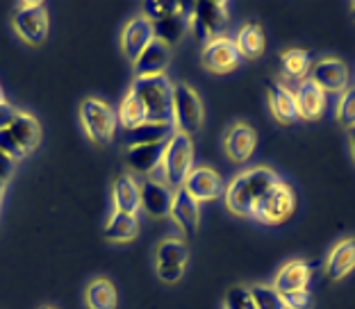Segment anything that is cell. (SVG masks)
I'll list each match as a JSON object with an SVG mask.
<instances>
[{
	"instance_id": "obj_1",
	"label": "cell",
	"mask_w": 355,
	"mask_h": 309,
	"mask_svg": "<svg viewBox=\"0 0 355 309\" xmlns=\"http://www.w3.org/2000/svg\"><path fill=\"white\" fill-rule=\"evenodd\" d=\"M278 180H280L278 173H273L271 168H264V166H255V168L244 170V173L232 177L228 186L223 189L225 207H228L235 216L251 218L255 202L260 200Z\"/></svg>"
},
{
	"instance_id": "obj_2",
	"label": "cell",
	"mask_w": 355,
	"mask_h": 309,
	"mask_svg": "<svg viewBox=\"0 0 355 309\" xmlns=\"http://www.w3.org/2000/svg\"><path fill=\"white\" fill-rule=\"evenodd\" d=\"M130 91L141 100L148 121L155 123H173V85L168 76L135 78Z\"/></svg>"
},
{
	"instance_id": "obj_3",
	"label": "cell",
	"mask_w": 355,
	"mask_h": 309,
	"mask_svg": "<svg viewBox=\"0 0 355 309\" xmlns=\"http://www.w3.org/2000/svg\"><path fill=\"white\" fill-rule=\"evenodd\" d=\"M42 143V123L28 112H19L5 130H0V150L14 161L26 159Z\"/></svg>"
},
{
	"instance_id": "obj_4",
	"label": "cell",
	"mask_w": 355,
	"mask_h": 309,
	"mask_svg": "<svg viewBox=\"0 0 355 309\" xmlns=\"http://www.w3.org/2000/svg\"><path fill=\"white\" fill-rule=\"evenodd\" d=\"M296 202V191L287 182L278 180L255 202L251 218L262 225H282L294 216Z\"/></svg>"
},
{
	"instance_id": "obj_5",
	"label": "cell",
	"mask_w": 355,
	"mask_h": 309,
	"mask_svg": "<svg viewBox=\"0 0 355 309\" xmlns=\"http://www.w3.org/2000/svg\"><path fill=\"white\" fill-rule=\"evenodd\" d=\"M80 125H83L89 141L96 145H107L114 139L116 132V109L110 107L107 103L101 98H87L80 105Z\"/></svg>"
},
{
	"instance_id": "obj_6",
	"label": "cell",
	"mask_w": 355,
	"mask_h": 309,
	"mask_svg": "<svg viewBox=\"0 0 355 309\" xmlns=\"http://www.w3.org/2000/svg\"><path fill=\"white\" fill-rule=\"evenodd\" d=\"M162 175L164 182L171 186L173 191L182 189L184 180L193 168V141L191 136H184L175 132L171 139L166 141V150L162 157Z\"/></svg>"
},
{
	"instance_id": "obj_7",
	"label": "cell",
	"mask_w": 355,
	"mask_h": 309,
	"mask_svg": "<svg viewBox=\"0 0 355 309\" xmlns=\"http://www.w3.org/2000/svg\"><path fill=\"white\" fill-rule=\"evenodd\" d=\"M12 26L19 39L28 46H42L51 32L46 3H19L12 12Z\"/></svg>"
},
{
	"instance_id": "obj_8",
	"label": "cell",
	"mask_w": 355,
	"mask_h": 309,
	"mask_svg": "<svg viewBox=\"0 0 355 309\" xmlns=\"http://www.w3.org/2000/svg\"><path fill=\"white\" fill-rule=\"evenodd\" d=\"M203 100L187 82L173 85V127L184 136H193L203 125Z\"/></svg>"
},
{
	"instance_id": "obj_9",
	"label": "cell",
	"mask_w": 355,
	"mask_h": 309,
	"mask_svg": "<svg viewBox=\"0 0 355 309\" xmlns=\"http://www.w3.org/2000/svg\"><path fill=\"white\" fill-rule=\"evenodd\" d=\"M189 262V248L182 239H164L157 243L155 250V271L157 278L166 284L182 280Z\"/></svg>"
},
{
	"instance_id": "obj_10",
	"label": "cell",
	"mask_w": 355,
	"mask_h": 309,
	"mask_svg": "<svg viewBox=\"0 0 355 309\" xmlns=\"http://www.w3.org/2000/svg\"><path fill=\"white\" fill-rule=\"evenodd\" d=\"M228 21H230L228 3H198L193 5V12L189 16V26L200 42H209L214 37H221Z\"/></svg>"
},
{
	"instance_id": "obj_11",
	"label": "cell",
	"mask_w": 355,
	"mask_h": 309,
	"mask_svg": "<svg viewBox=\"0 0 355 309\" xmlns=\"http://www.w3.org/2000/svg\"><path fill=\"white\" fill-rule=\"evenodd\" d=\"M200 64L209 73H216V76H225V73L235 71L241 64V55L237 51L235 39L221 35L205 42L203 51H200Z\"/></svg>"
},
{
	"instance_id": "obj_12",
	"label": "cell",
	"mask_w": 355,
	"mask_h": 309,
	"mask_svg": "<svg viewBox=\"0 0 355 309\" xmlns=\"http://www.w3.org/2000/svg\"><path fill=\"white\" fill-rule=\"evenodd\" d=\"M255 148H257V132L251 123H246V121H235V123H230L225 127L223 150L232 161L246 164V161L253 157Z\"/></svg>"
},
{
	"instance_id": "obj_13",
	"label": "cell",
	"mask_w": 355,
	"mask_h": 309,
	"mask_svg": "<svg viewBox=\"0 0 355 309\" xmlns=\"http://www.w3.org/2000/svg\"><path fill=\"white\" fill-rule=\"evenodd\" d=\"M310 80L328 96V94H342L349 87L351 76H349V67L342 60H337V57H324L317 64H312Z\"/></svg>"
},
{
	"instance_id": "obj_14",
	"label": "cell",
	"mask_w": 355,
	"mask_h": 309,
	"mask_svg": "<svg viewBox=\"0 0 355 309\" xmlns=\"http://www.w3.org/2000/svg\"><path fill=\"white\" fill-rule=\"evenodd\" d=\"M153 39H155V26L144 14H137L121 30V53L135 62Z\"/></svg>"
},
{
	"instance_id": "obj_15",
	"label": "cell",
	"mask_w": 355,
	"mask_h": 309,
	"mask_svg": "<svg viewBox=\"0 0 355 309\" xmlns=\"http://www.w3.org/2000/svg\"><path fill=\"white\" fill-rule=\"evenodd\" d=\"M182 189L200 205V202H209V200H216L221 196L223 180L214 168L193 166L191 173L187 175V180H184V184H182Z\"/></svg>"
},
{
	"instance_id": "obj_16",
	"label": "cell",
	"mask_w": 355,
	"mask_h": 309,
	"mask_svg": "<svg viewBox=\"0 0 355 309\" xmlns=\"http://www.w3.org/2000/svg\"><path fill=\"white\" fill-rule=\"evenodd\" d=\"M175 191L164 180H148L141 182V211H146L150 218H166L171 214Z\"/></svg>"
},
{
	"instance_id": "obj_17",
	"label": "cell",
	"mask_w": 355,
	"mask_h": 309,
	"mask_svg": "<svg viewBox=\"0 0 355 309\" xmlns=\"http://www.w3.org/2000/svg\"><path fill=\"white\" fill-rule=\"evenodd\" d=\"M310 282H312V266L305 259H292L285 266H280L271 287L280 296H287V294H298V291H308Z\"/></svg>"
},
{
	"instance_id": "obj_18",
	"label": "cell",
	"mask_w": 355,
	"mask_h": 309,
	"mask_svg": "<svg viewBox=\"0 0 355 309\" xmlns=\"http://www.w3.org/2000/svg\"><path fill=\"white\" fill-rule=\"evenodd\" d=\"M168 64H171V48L159 39H153L137 60L132 62L135 78H153V76H164Z\"/></svg>"
},
{
	"instance_id": "obj_19",
	"label": "cell",
	"mask_w": 355,
	"mask_h": 309,
	"mask_svg": "<svg viewBox=\"0 0 355 309\" xmlns=\"http://www.w3.org/2000/svg\"><path fill=\"white\" fill-rule=\"evenodd\" d=\"M296 100V114L303 121H319L326 112V94L312 82V80H303L294 89Z\"/></svg>"
},
{
	"instance_id": "obj_20",
	"label": "cell",
	"mask_w": 355,
	"mask_h": 309,
	"mask_svg": "<svg viewBox=\"0 0 355 309\" xmlns=\"http://www.w3.org/2000/svg\"><path fill=\"white\" fill-rule=\"evenodd\" d=\"M112 202H114V211H121V214L137 216L141 211V184L135 180L132 173L116 175L112 184Z\"/></svg>"
},
{
	"instance_id": "obj_21",
	"label": "cell",
	"mask_w": 355,
	"mask_h": 309,
	"mask_svg": "<svg viewBox=\"0 0 355 309\" xmlns=\"http://www.w3.org/2000/svg\"><path fill=\"white\" fill-rule=\"evenodd\" d=\"M266 100H269L271 116L276 118L278 123L289 125L298 118L294 91L287 85L276 82V80H266Z\"/></svg>"
},
{
	"instance_id": "obj_22",
	"label": "cell",
	"mask_w": 355,
	"mask_h": 309,
	"mask_svg": "<svg viewBox=\"0 0 355 309\" xmlns=\"http://www.w3.org/2000/svg\"><path fill=\"white\" fill-rule=\"evenodd\" d=\"M173 223L178 225L184 237H193L200 227V205L184 189H178L175 196H173V207H171V214Z\"/></svg>"
},
{
	"instance_id": "obj_23",
	"label": "cell",
	"mask_w": 355,
	"mask_h": 309,
	"mask_svg": "<svg viewBox=\"0 0 355 309\" xmlns=\"http://www.w3.org/2000/svg\"><path fill=\"white\" fill-rule=\"evenodd\" d=\"M166 143H148V145H132L125 152V164L132 173L139 175H153L162 166Z\"/></svg>"
},
{
	"instance_id": "obj_24",
	"label": "cell",
	"mask_w": 355,
	"mask_h": 309,
	"mask_svg": "<svg viewBox=\"0 0 355 309\" xmlns=\"http://www.w3.org/2000/svg\"><path fill=\"white\" fill-rule=\"evenodd\" d=\"M355 271V239H342L335 243L326 257V278L333 282L344 280Z\"/></svg>"
},
{
	"instance_id": "obj_25",
	"label": "cell",
	"mask_w": 355,
	"mask_h": 309,
	"mask_svg": "<svg viewBox=\"0 0 355 309\" xmlns=\"http://www.w3.org/2000/svg\"><path fill=\"white\" fill-rule=\"evenodd\" d=\"M237 51L241 55V60H260L266 51V35L260 23L248 21L239 28L235 37Z\"/></svg>"
},
{
	"instance_id": "obj_26",
	"label": "cell",
	"mask_w": 355,
	"mask_h": 309,
	"mask_svg": "<svg viewBox=\"0 0 355 309\" xmlns=\"http://www.w3.org/2000/svg\"><path fill=\"white\" fill-rule=\"evenodd\" d=\"M175 134L173 123H155V121H146L139 127L128 130L125 143L130 145H148V143H166Z\"/></svg>"
},
{
	"instance_id": "obj_27",
	"label": "cell",
	"mask_w": 355,
	"mask_h": 309,
	"mask_svg": "<svg viewBox=\"0 0 355 309\" xmlns=\"http://www.w3.org/2000/svg\"><path fill=\"white\" fill-rule=\"evenodd\" d=\"M85 305L87 309H116L119 291L114 282L107 278H94L85 287Z\"/></svg>"
},
{
	"instance_id": "obj_28",
	"label": "cell",
	"mask_w": 355,
	"mask_h": 309,
	"mask_svg": "<svg viewBox=\"0 0 355 309\" xmlns=\"http://www.w3.org/2000/svg\"><path fill=\"white\" fill-rule=\"evenodd\" d=\"M139 234V218L135 214H121V211H114L110 216L107 225H105V239L112 243H128L137 239Z\"/></svg>"
},
{
	"instance_id": "obj_29",
	"label": "cell",
	"mask_w": 355,
	"mask_h": 309,
	"mask_svg": "<svg viewBox=\"0 0 355 309\" xmlns=\"http://www.w3.org/2000/svg\"><path fill=\"white\" fill-rule=\"evenodd\" d=\"M280 69L285 73V78L303 82V80L310 78V69H312L310 53L303 51V48H287L280 55Z\"/></svg>"
},
{
	"instance_id": "obj_30",
	"label": "cell",
	"mask_w": 355,
	"mask_h": 309,
	"mask_svg": "<svg viewBox=\"0 0 355 309\" xmlns=\"http://www.w3.org/2000/svg\"><path fill=\"white\" fill-rule=\"evenodd\" d=\"M116 121H119L121 127H125V132L128 130L139 127L141 123H146L148 121V114H146V109H144L141 100L137 98L132 91H128L123 98H121L119 107H116Z\"/></svg>"
},
{
	"instance_id": "obj_31",
	"label": "cell",
	"mask_w": 355,
	"mask_h": 309,
	"mask_svg": "<svg viewBox=\"0 0 355 309\" xmlns=\"http://www.w3.org/2000/svg\"><path fill=\"white\" fill-rule=\"evenodd\" d=\"M187 23H189V19H184V16H175V19L153 23V26H155V39L164 42L168 48H173L178 42H180L184 30H187Z\"/></svg>"
},
{
	"instance_id": "obj_32",
	"label": "cell",
	"mask_w": 355,
	"mask_h": 309,
	"mask_svg": "<svg viewBox=\"0 0 355 309\" xmlns=\"http://www.w3.org/2000/svg\"><path fill=\"white\" fill-rule=\"evenodd\" d=\"M184 14H187V7L182 3H159V0H153V3L144 5V16H146L150 23L175 19V16H184Z\"/></svg>"
},
{
	"instance_id": "obj_33",
	"label": "cell",
	"mask_w": 355,
	"mask_h": 309,
	"mask_svg": "<svg viewBox=\"0 0 355 309\" xmlns=\"http://www.w3.org/2000/svg\"><path fill=\"white\" fill-rule=\"evenodd\" d=\"M248 289H251L255 309H287L280 294L271 284H253V287H248Z\"/></svg>"
},
{
	"instance_id": "obj_34",
	"label": "cell",
	"mask_w": 355,
	"mask_h": 309,
	"mask_svg": "<svg viewBox=\"0 0 355 309\" xmlns=\"http://www.w3.org/2000/svg\"><path fill=\"white\" fill-rule=\"evenodd\" d=\"M337 123L353 130L355 127V87H346L335 109Z\"/></svg>"
},
{
	"instance_id": "obj_35",
	"label": "cell",
	"mask_w": 355,
	"mask_h": 309,
	"mask_svg": "<svg viewBox=\"0 0 355 309\" xmlns=\"http://www.w3.org/2000/svg\"><path fill=\"white\" fill-rule=\"evenodd\" d=\"M223 309H255L251 289L244 287V284H235V287H230L228 291H225Z\"/></svg>"
},
{
	"instance_id": "obj_36",
	"label": "cell",
	"mask_w": 355,
	"mask_h": 309,
	"mask_svg": "<svg viewBox=\"0 0 355 309\" xmlns=\"http://www.w3.org/2000/svg\"><path fill=\"white\" fill-rule=\"evenodd\" d=\"M280 298L287 309H312V305H314L310 291H298V294H287Z\"/></svg>"
},
{
	"instance_id": "obj_37",
	"label": "cell",
	"mask_w": 355,
	"mask_h": 309,
	"mask_svg": "<svg viewBox=\"0 0 355 309\" xmlns=\"http://www.w3.org/2000/svg\"><path fill=\"white\" fill-rule=\"evenodd\" d=\"M14 168H16V161L0 150V193H5L7 184H10L12 175H14Z\"/></svg>"
},
{
	"instance_id": "obj_38",
	"label": "cell",
	"mask_w": 355,
	"mask_h": 309,
	"mask_svg": "<svg viewBox=\"0 0 355 309\" xmlns=\"http://www.w3.org/2000/svg\"><path fill=\"white\" fill-rule=\"evenodd\" d=\"M16 114H19V109H16L14 105H10L7 100L0 103V130H5L12 123V121L16 118Z\"/></svg>"
},
{
	"instance_id": "obj_39",
	"label": "cell",
	"mask_w": 355,
	"mask_h": 309,
	"mask_svg": "<svg viewBox=\"0 0 355 309\" xmlns=\"http://www.w3.org/2000/svg\"><path fill=\"white\" fill-rule=\"evenodd\" d=\"M349 141H351V154H353V159H355V127L349 130Z\"/></svg>"
},
{
	"instance_id": "obj_40",
	"label": "cell",
	"mask_w": 355,
	"mask_h": 309,
	"mask_svg": "<svg viewBox=\"0 0 355 309\" xmlns=\"http://www.w3.org/2000/svg\"><path fill=\"white\" fill-rule=\"evenodd\" d=\"M349 10H351V16L355 19V3H351V5H349Z\"/></svg>"
},
{
	"instance_id": "obj_41",
	"label": "cell",
	"mask_w": 355,
	"mask_h": 309,
	"mask_svg": "<svg viewBox=\"0 0 355 309\" xmlns=\"http://www.w3.org/2000/svg\"><path fill=\"white\" fill-rule=\"evenodd\" d=\"M0 103H5V94H3V87H0Z\"/></svg>"
},
{
	"instance_id": "obj_42",
	"label": "cell",
	"mask_w": 355,
	"mask_h": 309,
	"mask_svg": "<svg viewBox=\"0 0 355 309\" xmlns=\"http://www.w3.org/2000/svg\"><path fill=\"white\" fill-rule=\"evenodd\" d=\"M42 309H58V307H53V305H44Z\"/></svg>"
},
{
	"instance_id": "obj_43",
	"label": "cell",
	"mask_w": 355,
	"mask_h": 309,
	"mask_svg": "<svg viewBox=\"0 0 355 309\" xmlns=\"http://www.w3.org/2000/svg\"><path fill=\"white\" fill-rule=\"evenodd\" d=\"M0 202H3V193H0Z\"/></svg>"
}]
</instances>
